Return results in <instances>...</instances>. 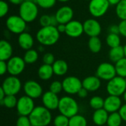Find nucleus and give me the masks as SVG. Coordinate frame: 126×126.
<instances>
[{
	"label": "nucleus",
	"instance_id": "nucleus-1",
	"mask_svg": "<svg viewBox=\"0 0 126 126\" xmlns=\"http://www.w3.org/2000/svg\"><path fill=\"white\" fill-rule=\"evenodd\" d=\"M60 38V32L56 27L48 26L41 27L36 34V39L43 46L55 44Z\"/></svg>",
	"mask_w": 126,
	"mask_h": 126
},
{
	"label": "nucleus",
	"instance_id": "nucleus-2",
	"mask_svg": "<svg viewBox=\"0 0 126 126\" xmlns=\"http://www.w3.org/2000/svg\"><path fill=\"white\" fill-rule=\"evenodd\" d=\"M29 118L32 126H47L52 120L50 111L44 106H35Z\"/></svg>",
	"mask_w": 126,
	"mask_h": 126
},
{
	"label": "nucleus",
	"instance_id": "nucleus-3",
	"mask_svg": "<svg viewBox=\"0 0 126 126\" xmlns=\"http://www.w3.org/2000/svg\"><path fill=\"white\" fill-rule=\"evenodd\" d=\"M58 109L60 114L71 118L72 117L78 114L79 106L73 97L64 96L60 98Z\"/></svg>",
	"mask_w": 126,
	"mask_h": 126
},
{
	"label": "nucleus",
	"instance_id": "nucleus-4",
	"mask_svg": "<svg viewBox=\"0 0 126 126\" xmlns=\"http://www.w3.org/2000/svg\"><path fill=\"white\" fill-rule=\"evenodd\" d=\"M38 15V4L35 1H24L19 5V16L27 22L33 21Z\"/></svg>",
	"mask_w": 126,
	"mask_h": 126
},
{
	"label": "nucleus",
	"instance_id": "nucleus-5",
	"mask_svg": "<svg viewBox=\"0 0 126 126\" xmlns=\"http://www.w3.org/2000/svg\"><path fill=\"white\" fill-rule=\"evenodd\" d=\"M106 91L109 95L120 97L126 91V82L124 78L116 76L109 81L106 85Z\"/></svg>",
	"mask_w": 126,
	"mask_h": 126
},
{
	"label": "nucleus",
	"instance_id": "nucleus-6",
	"mask_svg": "<svg viewBox=\"0 0 126 126\" xmlns=\"http://www.w3.org/2000/svg\"><path fill=\"white\" fill-rule=\"evenodd\" d=\"M22 87L21 82L17 76L10 75L7 77L1 84V89L7 95H16Z\"/></svg>",
	"mask_w": 126,
	"mask_h": 126
},
{
	"label": "nucleus",
	"instance_id": "nucleus-7",
	"mask_svg": "<svg viewBox=\"0 0 126 126\" xmlns=\"http://www.w3.org/2000/svg\"><path fill=\"white\" fill-rule=\"evenodd\" d=\"M6 27L10 32L20 35L25 31L27 28V22L20 16L13 15L7 18Z\"/></svg>",
	"mask_w": 126,
	"mask_h": 126
},
{
	"label": "nucleus",
	"instance_id": "nucleus-8",
	"mask_svg": "<svg viewBox=\"0 0 126 126\" xmlns=\"http://www.w3.org/2000/svg\"><path fill=\"white\" fill-rule=\"evenodd\" d=\"M110 5L108 0H91L89 4V11L95 18L102 17L107 13Z\"/></svg>",
	"mask_w": 126,
	"mask_h": 126
},
{
	"label": "nucleus",
	"instance_id": "nucleus-9",
	"mask_svg": "<svg viewBox=\"0 0 126 126\" xmlns=\"http://www.w3.org/2000/svg\"><path fill=\"white\" fill-rule=\"evenodd\" d=\"M35 106L33 99L27 95H24L21 96L18 99L16 108L20 116L29 117L30 114L33 111V109H35Z\"/></svg>",
	"mask_w": 126,
	"mask_h": 126
},
{
	"label": "nucleus",
	"instance_id": "nucleus-10",
	"mask_svg": "<svg viewBox=\"0 0 126 126\" xmlns=\"http://www.w3.org/2000/svg\"><path fill=\"white\" fill-rule=\"evenodd\" d=\"M96 76H97L100 80L109 81L110 80L117 76L115 66L108 62L100 63L97 66L96 71Z\"/></svg>",
	"mask_w": 126,
	"mask_h": 126
},
{
	"label": "nucleus",
	"instance_id": "nucleus-11",
	"mask_svg": "<svg viewBox=\"0 0 126 126\" xmlns=\"http://www.w3.org/2000/svg\"><path fill=\"white\" fill-rule=\"evenodd\" d=\"M63 91L68 94H78L83 87L82 81L75 76H68L62 81Z\"/></svg>",
	"mask_w": 126,
	"mask_h": 126
},
{
	"label": "nucleus",
	"instance_id": "nucleus-12",
	"mask_svg": "<svg viewBox=\"0 0 126 126\" xmlns=\"http://www.w3.org/2000/svg\"><path fill=\"white\" fill-rule=\"evenodd\" d=\"M7 72L13 76H18L21 74L24 69L26 63L24 58L19 56H13L7 61Z\"/></svg>",
	"mask_w": 126,
	"mask_h": 126
},
{
	"label": "nucleus",
	"instance_id": "nucleus-13",
	"mask_svg": "<svg viewBox=\"0 0 126 126\" xmlns=\"http://www.w3.org/2000/svg\"><path fill=\"white\" fill-rule=\"evenodd\" d=\"M24 91L25 95L31 97L32 99H38L43 95V88L35 80H30L24 84Z\"/></svg>",
	"mask_w": 126,
	"mask_h": 126
},
{
	"label": "nucleus",
	"instance_id": "nucleus-14",
	"mask_svg": "<svg viewBox=\"0 0 126 126\" xmlns=\"http://www.w3.org/2000/svg\"><path fill=\"white\" fill-rule=\"evenodd\" d=\"M83 24L84 32L90 38L99 36L101 32V25L99 21L94 18H89L86 20Z\"/></svg>",
	"mask_w": 126,
	"mask_h": 126
},
{
	"label": "nucleus",
	"instance_id": "nucleus-15",
	"mask_svg": "<svg viewBox=\"0 0 126 126\" xmlns=\"http://www.w3.org/2000/svg\"><path fill=\"white\" fill-rule=\"evenodd\" d=\"M41 100L44 106L49 111L56 110L58 109L60 98L58 97V94H54L50 91H47L43 94Z\"/></svg>",
	"mask_w": 126,
	"mask_h": 126
},
{
	"label": "nucleus",
	"instance_id": "nucleus-16",
	"mask_svg": "<svg viewBox=\"0 0 126 126\" xmlns=\"http://www.w3.org/2000/svg\"><path fill=\"white\" fill-rule=\"evenodd\" d=\"M84 32L83 24L76 20H72L66 24L65 33L71 38H78Z\"/></svg>",
	"mask_w": 126,
	"mask_h": 126
},
{
	"label": "nucleus",
	"instance_id": "nucleus-17",
	"mask_svg": "<svg viewBox=\"0 0 126 126\" xmlns=\"http://www.w3.org/2000/svg\"><path fill=\"white\" fill-rule=\"evenodd\" d=\"M122 106V100L120 97L109 95L105 99L103 109L111 114L114 112H118Z\"/></svg>",
	"mask_w": 126,
	"mask_h": 126
},
{
	"label": "nucleus",
	"instance_id": "nucleus-18",
	"mask_svg": "<svg viewBox=\"0 0 126 126\" xmlns=\"http://www.w3.org/2000/svg\"><path fill=\"white\" fill-rule=\"evenodd\" d=\"M55 16L59 24H66L72 20L74 11L72 8L69 6H63L57 10Z\"/></svg>",
	"mask_w": 126,
	"mask_h": 126
},
{
	"label": "nucleus",
	"instance_id": "nucleus-19",
	"mask_svg": "<svg viewBox=\"0 0 126 126\" xmlns=\"http://www.w3.org/2000/svg\"><path fill=\"white\" fill-rule=\"evenodd\" d=\"M83 87L90 92L97 91L101 86V80L97 76H88L83 81Z\"/></svg>",
	"mask_w": 126,
	"mask_h": 126
},
{
	"label": "nucleus",
	"instance_id": "nucleus-20",
	"mask_svg": "<svg viewBox=\"0 0 126 126\" xmlns=\"http://www.w3.org/2000/svg\"><path fill=\"white\" fill-rule=\"evenodd\" d=\"M109 113L104 109L95 110L92 115V121L97 126H103L107 124Z\"/></svg>",
	"mask_w": 126,
	"mask_h": 126
},
{
	"label": "nucleus",
	"instance_id": "nucleus-21",
	"mask_svg": "<svg viewBox=\"0 0 126 126\" xmlns=\"http://www.w3.org/2000/svg\"><path fill=\"white\" fill-rule=\"evenodd\" d=\"M18 43L19 47L24 50H29L32 49L34 44V39L32 36L26 32L21 33L18 38Z\"/></svg>",
	"mask_w": 126,
	"mask_h": 126
},
{
	"label": "nucleus",
	"instance_id": "nucleus-22",
	"mask_svg": "<svg viewBox=\"0 0 126 126\" xmlns=\"http://www.w3.org/2000/svg\"><path fill=\"white\" fill-rule=\"evenodd\" d=\"M12 45L6 40L0 41V61H7L13 56Z\"/></svg>",
	"mask_w": 126,
	"mask_h": 126
},
{
	"label": "nucleus",
	"instance_id": "nucleus-23",
	"mask_svg": "<svg viewBox=\"0 0 126 126\" xmlns=\"http://www.w3.org/2000/svg\"><path fill=\"white\" fill-rule=\"evenodd\" d=\"M52 66L54 75L57 76L65 75L69 69L67 63L64 60H61V59L56 60Z\"/></svg>",
	"mask_w": 126,
	"mask_h": 126
},
{
	"label": "nucleus",
	"instance_id": "nucleus-24",
	"mask_svg": "<svg viewBox=\"0 0 126 126\" xmlns=\"http://www.w3.org/2000/svg\"><path fill=\"white\" fill-rule=\"evenodd\" d=\"M54 75L53 69L52 65H48L44 63L40 66L38 70V75L40 79L42 80H48L52 78Z\"/></svg>",
	"mask_w": 126,
	"mask_h": 126
},
{
	"label": "nucleus",
	"instance_id": "nucleus-25",
	"mask_svg": "<svg viewBox=\"0 0 126 126\" xmlns=\"http://www.w3.org/2000/svg\"><path fill=\"white\" fill-rule=\"evenodd\" d=\"M109 59L114 62L117 63L120 60L125 58V52H124V47L121 45L117 47L111 48L109 53Z\"/></svg>",
	"mask_w": 126,
	"mask_h": 126
},
{
	"label": "nucleus",
	"instance_id": "nucleus-26",
	"mask_svg": "<svg viewBox=\"0 0 126 126\" xmlns=\"http://www.w3.org/2000/svg\"><path fill=\"white\" fill-rule=\"evenodd\" d=\"M88 46L90 51L93 53H98L102 48V42L98 36L91 37L88 42Z\"/></svg>",
	"mask_w": 126,
	"mask_h": 126
},
{
	"label": "nucleus",
	"instance_id": "nucleus-27",
	"mask_svg": "<svg viewBox=\"0 0 126 126\" xmlns=\"http://www.w3.org/2000/svg\"><path fill=\"white\" fill-rule=\"evenodd\" d=\"M24 60L27 64H32L35 63L38 59V53L35 49H30L27 50L24 55Z\"/></svg>",
	"mask_w": 126,
	"mask_h": 126
},
{
	"label": "nucleus",
	"instance_id": "nucleus-28",
	"mask_svg": "<svg viewBox=\"0 0 126 126\" xmlns=\"http://www.w3.org/2000/svg\"><path fill=\"white\" fill-rule=\"evenodd\" d=\"M87 120L83 115L78 114L69 118V126H87Z\"/></svg>",
	"mask_w": 126,
	"mask_h": 126
},
{
	"label": "nucleus",
	"instance_id": "nucleus-29",
	"mask_svg": "<svg viewBox=\"0 0 126 126\" xmlns=\"http://www.w3.org/2000/svg\"><path fill=\"white\" fill-rule=\"evenodd\" d=\"M123 119L119 112L111 113L109 115L107 126H120L123 122Z\"/></svg>",
	"mask_w": 126,
	"mask_h": 126
},
{
	"label": "nucleus",
	"instance_id": "nucleus-30",
	"mask_svg": "<svg viewBox=\"0 0 126 126\" xmlns=\"http://www.w3.org/2000/svg\"><path fill=\"white\" fill-rule=\"evenodd\" d=\"M18 99L16 95H6L4 100H0V104L7 109H13L16 107Z\"/></svg>",
	"mask_w": 126,
	"mask_h": 126
},
{
	"label": "nucleus",
	"instance_id": "nucleus-31",
	"mask_svg": "<svg viewBox=\"0 0 126 126\" xmlns=\"http://www.w3.org/2000/svg\"><path fill=\"white\" fill-rule=\"evenodd\" d=\"M115 69L117 72V75L126 78V58H123V59L120 60L117 63H115Z\"/></svg>",
	"mask_w": 126,
	"mask_h": 126
},
{
	"label": "nucleus",
	"instance_id": "nucleus-32",
	"mask_svg": "<svg viewBox=\"0 0 126 126\" xmlns=\"http://www.w3.org/2000/svg\"><path fill=\"white\" fill-rule=\"evenodd\" d=\"M106 43L110 48H114L120 46L121 40L119 35L109 33L106 37Z\"/></svg>",
	"mask_w": 126,
	"mask_h": 126
},
{
	"label": "nucleus",
	"instance_id": "nucleus-33",
	"mask_svg": "<svg viewBox=\"0 0 126 126\" xmlns=\"http://www.w3.org/2000/svg\"><path fill=\"white\" fill-rule=\"evenodd\" d=\"M104 101H105V100L103 97H101L100 96H94L90 99L89 105H90L91 108L95 111V110H98L100 109H103Z\"/></svg>",
	"mask_w": 126,
	"mask_h": 126
},
{
	"label": "nucleus",
	"instance_id": "nucleus-34",
	"mask_svg": "<svg viewBox=\"0 0 126 126\" xmlns=\"http://www.w3.org/2000/svg\"><path fill=\"white\" fill-rule=\"evenodd\" d=\"M116 14L121 20H126V0H121L116 5Z\"/></svg>",
	"mask_w": 126,
	"mask_h": 126
},
{
	"label": "nucleus",
	"instance_id": "nucleus-35",
	"mask_svg": "<svg viewBox=\"0 0 126 126\" xmlns=\"http://www.w3.org/2000/svg\"><path fill=\"white\" fill-rule=\"evenodd\" d=\"M53 124L55 126H69V118L60 114L54 118Z\"/></svg>",
	"mask_w": 126,
	"mask_h": 126
},
{
	"label": "nucleus",
	"instance_id": "nucleus-36",
	"mask_svg": "<svg viewBox=\"0 0 126 126\" xmlns=\"http://www.w3.org/2000/svg\"><path fill=\"white\" fill-rule=\"evenodd\" d=\"M62 90H63L62 82H61L59 80H54L50 83L49 91L52 92V93L58 94L62 92Z\"/></svg>",
	"mask_w": 126,
	"mask_h": 126
},
{
	"label": "nucleus",
	"instance_id": "nucleus-37",
	"mask_svg": "<svg viewBox=\"0 0 126 126\" xmlns=\"http://www.w3.org/2000/svg\"><path fill=\"white\" fill-rule=\"evenodd\" d=\"M56 1L57 0H36L35 1L38 6L44 9H49L52 7L55 4Z\"/></svg>",
	"mask_w": 126,
	"mask_h": 126
},
{
	"label": "nucleus",
	"instance_id": "nucleus-38",
	"mask_svg": "<svg viewBox=\"0 0 126 126\" xmlns=\"http://www.w3.org/2000/svg\"><path fill=\"white\" fill-rule=\"evenodd\" d=\"M16 126H32L29 117L20 116L16 123Z\"/></svg>",
	"mask_w": 126,
	"mask_h": 126
},
{
	"label": "nucleus",
	"instance_id": "nucleus-39",
	"mask_svg": "<svg viewBox=\"0 0 126 126\" xmlns=\"http://www.w3.org/2000/svg\"><path fill=\"white\" fill-rule=\"evenodd\" d=\"M39 23L41 27L51 26V16L49 15H43L40 17Z\"/></svg>",
	"mask_w": 126,
	"mask_h": 126
},
{
	"label": "nucleus",
	"instance_id": "nucleus-40",
	"mask_svg": "<svg viewBox=\"0 0 126 126\" xmlns=\"http://www.w3.org/2000/svg\"><path fill=\"white\" fill-rule=\"evenodd\" d=\"M55 61V56L52 53L50 52H47L45 53L43 56V62L45 64H48V65H52L54 63V62Z\"/></svg>",
	"mask_w": 126,
	"mask_h": 126
},
{
	"label": "nucleus",
	"instance_id": "nucleus-41",
	"mask_svg": "<svg viewBox=\"0 0 126 126\" xmlns=\"http://www.w3.org/2000/svg\"><path fill=\"white\" fill-rule=\"evenodd\" d=\"M8 11H9L8 4L5 1L1 0L0 1V17L3 18L4 16H5L7 14Z\"/></svg>",
	"mask_w": 126,
	"mask_h": 126
},
{
	"label": "nucleus",
	"instance_id": "nucleus-42",
	"mask_svg": "<svg viewBox=\"0 0 126 126\" xmlns=\"http://www.w3.org/2000/svg\"><path fill=\"white\" fill-rule=\"evenodd\" d=\"M118 26L120 30V34L126 38V20H121Z\"/></svg>",
	"mask_w": 126,
	"mask_h": 126
},
{
	"label": "nucleus",
	"instance_id": "nucleus-43",
	"mask_svg": "<svg viewBox=\"0 0 126 126\" xmlns=\"http://www.w3.org/2000/svg\"><path fill=\"white\" fill-rule=\"evenodd\" d=\"M6 72H7V61H0V75H4Z\"/></svg>",
	"mask_w": 126,
	"mask_h": 126
},
{
	"label": "nucleus",
	"instance_id": "nucleus-44",
	"mask_svg": "<svg viewBox=\"0 0 126 126\" xmlns=\"http://www.w3.org/2000/svg\"><path fill=\"white\" fill-rule=\"evenodd\" d=\"M89 92L88 90H86L85 88L82 87V88L80 89V90L78 92V97H79L80 98H86V97L88 96Z\"/></svg>",
	"mask_w": 126,
	"mask_h": 126
},
{
	"label": "nucleus",
	"instance_id": "nucleus-45",
	"mask_svg": "<svg viewBox=\"0 0 126 126\" xmlns=\"http://www.w3.org/2000/svg\"><path fill=\"white\" fill-rule=\"evenodd\" d=\"M118 112L120 113L123 120L126 122V103L122 106V107L120 108V109Z\"/></svg>",
	"mask_w": 126,
	"mask_h": 126
},
{
	"label": "nucleus",
	"instance_id": "nucleus-46",
	"mask_svg": "<svg viewBox=\"0 0 126 126\" xmlns=\"http://www.w3.org/2000/svg\"><path fill=\"white\" fill-rule=\"evenodd\" d=\"M109 33H112V34H117L119 35L120 34V30H119V26L118 25H111L109 27Z\"/></svg>",
	"mask_w": 126,
	"mask_h": 126
},
{
	"label": "nucleus",
	"instance_id": "nucleus-47",
	"mask_svg": "<svg viewBox=\"0 0 126 126\" xmlns=\"http://www.w3.org/2000/svg\"><path fill=\"white\" fill-rule=\"evenodd\" d=\"M56 27L60 33L66 32V24H58V25Z\"/></svg>",
	"mask_w": 126,
	"mask_h": 126
},
{
	"label": "nucleus",
	"instance_id": "nucleus-48",
	"mask_svg": "<svg viewBox=\"0 0 126 126\" xmlns=\"http://www.w3.org/2000/svg\"><path fill=\"white\" fill-rule=\"evenodd\" d=\"M58 21L55 17V16H51V26H54V27H57L58 25Z\"/></svg>",
	"mask_w": 126,
	"mask_h": 126
},
{
	"label": "nucleus",
	"instance_id": "nucleus-49",
	"mask_svg": "<svg viewBox=\"0 0 126 126\" xmlns=\"http://www.w3.org/2000/svg\"><path fill=\"white\" fill-rule=\"evenodd\" d=\"M11 4H15V5H20L23 3L24 0H8Z\"/></svg>",
	"mask_w": 126,
	"mask_h": 126
},
{
	"label": "nucleus",
	"instance_id": "nucleus-50",
	"mask_svg": "<svg viewBox=\"0 0 126 126\" xmlns=\"http://www.w3.org/2000/svg\"><path fill=\"white\" fill-rule=\"evenodd\" d=\"M6 94H5V92H4V91L1 89V87L0 88V100H4V98L6 97Z\"/></svg>",
	"mask_w": 126,
	"mask_h": 126
},
{
	"label": "nucleus",
	"instance_id": "nucleus-51",
	"mask_svg": "<svg viewBox=\"0 0 126 126\" xmlns=\"http://www.w3.org/2000/svg\"><path fill=\"white\" fill-rule=\"evenodd\" d=\"M111 5H117L121 0H108Z\"/></svg>",
	"mask_w": 126,
	"mask_h": 126
},
{
	"label": "nucleus",
	"instance_id": "nucleus-52",
	"mask_svg": "<svg viewBox=\"0 0 126 126\" xmlns=\"http://www.w3.org/2000/svg\"><path fill=\"white\" fill-rule=\"evenodd\" d=\"M38 49H39V51H41V52H43V51L44 50V48L43 45H41V46H39V47H38Z\"/></svg>",
	"mask_w": 126,
	"mask_h": 126
},
{
	"label": "nucleus",
	"instance_id": "nucleus-53",
	"mask_svg": "<svg viewBox=\"0 0 126 126\" xmlns=\"http://www.w3.org/2000/svg\"><path fill=\"white\" fill-rule=\"evenodd\" d=\"M123 99H124V100H125V102H126V92L123 94Z\"/></svg>",
	"mask_w": 126,
	"mask_h": 126
},
{
	"label": "nucleus",
	"instance_id": "nucleus-54",
	"mask_svg": "<svg viewBox=\"0 0 126 126\" xmlns=\"http://www.w3.org/2000/svg\"><path fill=\"white\" fill-rule=\"evenodd\" d=\"M57 1H59L61 2H66V1H69L70 0H57Z\"/></svg>",
	"mask_w": 126,
	"mask_h": 126
},
{
	"label": "nucleus",
	"instance_id": "nucleus-55",
	"mask_svg": "<svg viewBox=\"0 0 126 126\" xmlns=\"http://www.w3.org/2000/svg\"><path fill=\"white\" fill-rule=\"evenodd\" d=\"M123 47H124V52H125V58H126V44Z\"/></svg>",
	"mask_w": 126,
	"mask_h": 126
},
{
	"label": "nucleus",
	"instance_id": "nucleus-56",
	"mask_svg": "<svg viewBox=\"0 0 126 126\" xmlns=\"http://www.w3.org/2000/svg\"><path fill=\"white\" fill-rule=\"evenodd\" d=\"M24 1H35V2L36 0H24Z\"/></svg>",
	"mask_w": 126,
	"mask_h": 126
},
{
	"label": "nucleus",
	"instance_id": "nucleus-57",
	"mask_svg": "<svg viewBox=\"0 0 126 126\" xmlns=\"http://www.w3.org/2000/svg\"><path fill=\"white\" fill-rule=\"evenodd\" d=\"M85 1H90L91 0H85Z\"/></svg>",
	"mask_w": 126,
	"mask_h": 126
},
{
	"label": "nucleus",
	"instance_id": "nucleus-58",
	"mask_svg": "<svg viewBox=\"0 0 126 126\" xmlns=\"http://www.w3.org/2000/svg\"><path fill=\"white\" fill-rule=\"evenodd\" d=\"M107 126V125H106V126Z\"/></svg>",
	"mask_w": 126,
	"mask_h": 126
},
{
	"label": "nucleus",
	"instance_id": "nucleus-59",
	"mask_svg": "<svg viewBox=\"0 0 126 126\" xmlns=\"http://www.w3.org/2000/svg\"><path fill=\"white\" fill-rule=\"evenodd\" d=\"M125 79H126V78H125Z\"/></svg>",
	"mask_w": 126,
	"mask_h": 126
},
{
	"label": "nucleus",
	"instance_id": "nucleus-60",
	"mask_svg": "<svg viewBox=\"0 0 126 126\" xmlns=\"http://www.w3.org/2000/svg\"></svg>",
	"mask_w": 126,
	"mask_h": 126
}]
</instances>
